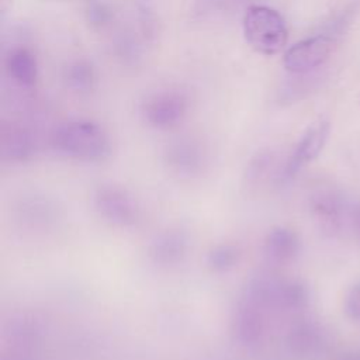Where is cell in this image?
I'll return each mask as SVG.
<instances>
[{"label": "cell", "instance_id": "cell-1", "mask_svg": "<svg viewBox=\"0 0 360 360\" xmlns=\"http://www.w3.org/2000/svg\"><path fill=\"white\" fill-rule=\"evenodd\" d=\"M59 155L86 163L104 162L111 155V141L105 129L90 120H69L56 125L49 136Z\"/></svg>", "mask_w": 360, "mask_h": 360}, {"label": "cell", "instance_id": "cell-2", "mask_svg": "<svg viewBox=\"0 0 360 360\" xmlns=\"http://www.w3.org/2000/svg\"><path fill=\"white\" fill-rule=\"evenodd\" d=\"M243 35L252 49L267 56L281 52L288 39L281 14L263 4L248 7L243 15Z\"/></svg>", "mask_w": 360, "mask_h": 360}, {"label": "cell", "instance_id": "cell-3", "mask_svg": "<svg viewBox=\"0 0 360 360\" xmlns=\"http://www.w3.org/2000/svg\"><path fill=\"white\" fill-rule=\"evenodd\" d=\"M93 205L105 222L118 228H131L141 218L138 201L125 187L118 184L98 186L93 193Z\"/></svg>", "mask_w": 360, "mask_h": 360}, {"label": "cell", "instance_id": "cell-4", "mask_svg": "<svg viewBox=\"0 0 360 360\" xmlns=\"http://www.w3.org/2000/svg\"><path fill=\"white\" fill-rule=\"evenodd\" d=\"M267 333L266 309L242 297L231 315V336L245 350L259 349Z\"/></svg>", "mask_w": 360, "mask_h": 360}, {"label": "cell", "instance_id": "cell-5", "mask_svg": "<svg viewBox=\"0 0 360 360\" xmlns=\"http://www.w3.org/2000/svg\"><path fill=\"white\" fill-rule=\"evenodd\" d=\"M45 333L44 319L31 311H17L4 319L1 339L10 352L30 353Z\"/></svg>", "mask_w": 360, "mask_h": 360}, {"label": "cell", "instance_id": "cell-6", "mask_svg": "<svg viewBox=\"0 0 360 360\" xmlns=\"http://www.w3.org/2000/svg\"><path fill=\"white\" fill-rule=\"evenodd\" d=\"M187 112L184 94L167 90L150 96L142 105L143 120L153 128L169 129L180 124Z\"/></svg>", "mask_w": 360, "mask_h": 360}, {"label": "cell", "instance_id": "cell-7", "mask_svg": "<svg viewBox=\"0 0 360 360\" xmlns=\"http://www.w3.org/2000/svg\"><path fill=\"white\" fill-rule=\"evenodd\" d=\"M163 159L167 169L181 179H193L201 174L207 163L202 145L193 138L172 141L165 149Z\"/></svg>", "mask_w": 360, "mask_h": 360}, {"label": "cell", "instance_id": "cell-8", "mask_svg": "<svg viewBox=\"0 0 360 360\" xmlns=\"http://www.w3.org/2000/svg\"><path fill=\"white\" fill-rule=\"evenodd\" d=\"M329 135V124L325 120H318L311 124L302 134L291 155L288 156L280 179L291 180L297 173L318 158Z\"/></svg>", "mask_w": 360, "mask_h": 360}, {"label": "cell", "instance_id": "cell-9", "mask_svg": "<svg viewBox=\"0 0 360 360\" xmlns=\"http://www.w3.org/2000/svg\"><path fill=\"white\" fill-rule=\"evenodd\" d=\"M190 249L187 231L179 226L167 228L149 242L148 257L159 267H173L180 264Z\"/></svg>", "mask_w": 360, "mask_h": 360}, {"label": "cell", "instance_id": "cell-10", "mask_svg": "<svg viewBox=\"0 0 360 360\" xmlns=\"http://www.w3.org/2000/svg\"><path fill=\"white\" fill-rule=\"evenodd\" d=\"M330 51V38L325 35L311 37L290 46L283 56V65L292 73L308 72L322 65L328 59Z\"/></svg>", "mask_w": 360, "mask_h": 360}, {"label": "cell", "instance_id": "cell-11", "mask_svg": "<svg viewBox=\"0 0 360 360\" xmlns=\"http://www.w3.org/2000/svg\"><path fill=\"white\" fill-rule=\"evenodd\" d=\"M285 346L297 357H315L326 346V335L322 326L311 319H301L292 323L285 333Z\"/></svg>", "mask_w": 360, "mask_h": 360}, {"label": "cell", "instance_id": "cell-12", "mask_svg": "<svg viewBox=\"0 0 360 360\" xmlns=\"http://www.w3.org/2000/svg\"><path fill=\"white\" fill-rule=\"evenodd\" d=\"M37 141L24 125L7 124L0 131V158L4 163H24L34 158Z\"/></svg>", "mask_w": 360, "mask_h": 360}, {"label": "cell", "instance_id": "cell-13", "mask_svg": "<svg viewBox=\"0 0 360 360\" xmlns=\"http://www.w3.org/2000/svg\"><path fill=\"white\" fill-rule=\"evenodd\" d=\"M264 256L277 264L295 260L301 252L300 235L284 225H276L267 231L262 245Z\"/></svg>", "mask_w": 360, "mask_h": 360}, {"label": "cell", "instance_id": "cell-14", "mask_svg": "<svg viewBox=\"0 0 360 360\" xmlns=\"http://www.w3.org/2000/svg\"><path fill=\"white\" fill-rule=\"evenodd\" d=\"M309 210L322 228L336 231L345 214V202L336 191L321 188L309 197Z\"/></svg>", "mask_w": 360, "mask_h": 360}, {"label": "cell", "instance_id": "cell-15", "mask_svg": "<svg viewBox=\"0 0 360 360\" xmlns=\"http://www.w3.org/2000/svg\"><path fill=\"white\" fill-rule=\"evenodd\" d=\"M8 76L22 87L34 86L38 75L37 59L27 48H14L6 58Z\"/></svg>", "mask_w": 360, "mask_h": 360}, {"label": "cell", "instance_id": "cell-16", "mask_svg": "<svg viewBox=\"0 0 360 360\" xmlns=\"http://www.w3.org/2000/svg\"><path fill=\"white\" fill-rule=\"evenodd\" d=\"M311 300V292L308 285L300 278H285L281 280L277 309L280 311H301Z\"/></svg>", "mask_w": 360, "mask_h": 360}, {"label": "cell", "instance_id": "cell-17", "mask_svg": "<svg viewBox=\"0 0 360 360\" xmlns=\"http://www.w3.org/2000/svg\"><path fill=\"white\" fill-rule=\"evenodd\" d=\"M240 259L242 249L239 245L232 242H219L208 250L205 263L211 271L222 274L238 267Z\"/></svg>", "mask_w": 360, "mask_h": 360}, {"label": "cell", "instance_id": "cell-18", "mask_svg": "<svg viewBox=\"0 0 360 360\" xmlns=\"http://www.w3.org/2000/svg\"><path fill=\"white\" fill-rule=\"evenodd\" d=\"M18 211L22 222L30 224L31 226H45L55 218L53 205L49 201L34 195L27 200H22L18 207Z\"/></svg>", "mask_w": 360, "mask_h": 360}, {"label": "cell", "instance_id": "cell-19", "mask_svg": "<svg viewBox=\"0 0 360 360\" xmlns=\"http://www.w3.org/2000/svg\"><path fill=\"white\" fill-rule=\"evenodd\" d=\"M274 166V153L271 150H260L253 155L243 172L245 184L256 187L264 181Z\"/></svg>", "mask_w": 360, "mask_h": 360}, {"label": "cell", "instance_id": "cell-20", "mask_svg": "<svg viewBox=\"0 0 360 360\" xmlns=\"http://www.w3.org/2000/svg\"><path fill=\"white\" fill-rule=\"evenodd\" d=\"M68 84L75 90H87L94 80L93 66L86 60H76L66 69Z\"/></svg>", "mask_w": 360, "mask_h": 360}, {"label": "cell", "instance_id": "cell-21", "mask_svg": "<svg viewBox=\"0 0 360 360\" xmlns=\"http://www.w3.org/2000/svg\"><path fill=\"white\" fill-rule=\"evenodd\" d=\"M345 314L356 322H360V280L350 285L343 298Z\"/></svg>", "mask_w": 360, "mask_h": 360}, {"label": "cell", "instance_id": "cell-22", "mask_svg": "<svg viewBox=\"0 0 360 360\" xmlns=\"http://www.w3.org/2000/svg\"><path fill=\"white\" fill-rule=\"evenodd\" d=\"M353 222H354V226L357 229V233L360 235V205L356 208L354 211V215H353Z\"/></svg>", "mask_w": 360, "mask_h": 360}, {"label": "cell", "instance_id": "cell-23", "mask_svg": "<svg viewBox=\"0 0 360 360\" xmlns=\"http://www.w3.org/2000/svg\"><path fill=\"white\" fill-rule=\"evenodd\" d=\"M340 360H360V353H353V354H349Z\"/></svg>", "mask_w": 360, "mask_h": 360}]
</instances>
